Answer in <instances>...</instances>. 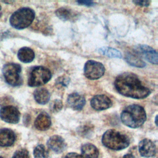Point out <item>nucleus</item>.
<instances>
[{
    "label": "nucleus",
    "mask_w": 158,
    "mask_h": 158,
    "mask_svg": "<svg viewBox=\"0 0 158 158\" xmlns=\"http://www.w3.org/2000/svg\"><path fill=\"white\" fill-rule=\"evenodd\" d=\"M133 3H135V4L136 5H139V6H148L149 5V4L151 3V1H143V0H141V1H133Z\"/></svg>",
    "instance_id": "obj_26"
},
{
    "label": "nucleus",
    "mask_w": 158,
    "mask_h": 158,
    "mask_svg": "<svg viewBox=\"0 0 158 158\" xmlns=\"http://www.w3.org/2000/svg\"><path fill=\"white\" fill-rule=\"evenodd\" d=\"M114 86L122 95L135 99L145 98L151 93L149 89L143 84L138 77L132 73H123L117 76Z\"/></svg>",
    "instance_id": "obj_1"
},
{
    "label": "nucleus",
    "mask_w": 158,
    "mask_h": 158,
    "mask_svg": "<svg viewBox=\"0 0 158 158\" xmlns=\"http://www.w3.org/2000/svg\"><path fill=\"white\" fill-rule=\"evenodd\" d=\"M135 51L136 54L139 57L144 58L153 64H157V52L150 46L144 44H139L135 47Z\"/></svg>",
    "instance_id": "obj_9"
},
{
    "label": "nucleus",
    "mask_w": 158,
    "mask_h": 158,
    "mask_svg": "<svg viewBox=\"0 0 158 158\" xmlns=\"http://www.w3.org/2000/svg\"><path fill=\"white\" fill-rule=\"evenodd\" d=\"M1 6H0V10H1Z\"/></svg>",
    "instance_id": "obj_31"
},
{
    "label": "nucleus",
    "mask_w": 158,
    "mask_h": 158,
    "mask_svg": "<svg viewBox=\"0 0 158 158\" xmlns=\"http://www.w3.org/2000/svg\"><path fill=\"white\" fill-rule=\"evenodd\" d=\"M81 158H98L99 151L98 148L91 143L85 144L81 146Z\"/></svg>",
    "instance_id": "obj_16"
},
{
    "label": "nucleus",
    "mask_w": 158,
    "mask_h": 158,
    "mask_svg": "<svg viewBox=\"0 0 158 158\" xmlns=\"http://www.w3.org/2000/svg\"><path fill=\"white\" fill-rule=\"evenodd\" d=\"M138 150L141 156L149 157L156 154V147L151 140L146 138L139 143Z\"/></svg>",
    "instance_id": "obj_11"
},
{
    "label": "nucleus",
    "mask_w": 158,
    "mask_h": 158,
    "mask_svg": "<svg viewBox=\"0 0 158 158\" xmlns=\"http://www.w3.org/2000/svg\"><path fill=\"white\" fill-rule=\"evenodd\" d=\"M12 158H30V157L27 149H20L15 152Z\"/></svg>",
    "instance_id": "obj_23"
},
{
    "label": "nucleus",
    "mask_w": 158,
    "mask_h": 158,
    "mask_svg": "<svg viewBox=\"0 0 158 158\" xmlns=\"http://www.w3.org/2000/svg\"><path fill=\"white\" fill-rule=\"evenodd\" d=\"M64 158H81V156L76 152H70L67 154Z\"/></svg>",
    "instance_id": "obj_28"
},
{
    "label": "nucleus",
    "mask_w": 158,
    "mask_h": 158,
    "mask_svg": "<svg viewBox=\"0 0 158 158\" xmlns=\"http://www.w3.org/2000/svg\"><path fill=\"white\" fill-rule=\"evenodd\" d=\"M51 124L49 115L44 112L41 113L38 115L35 121V127L37 130L44 131L48 130Z\"/></svg>",
    "instance_id": "obj_15"
},
{
    "label": "nucleus",
    "mask_w": 158,
    "mask_h": 158,
    "mask_svg": "<svg viewBox=\"0 0 158 158\" xmlns=\"http://www.w3.org/2000/svg\"><path fill=\"white\" fill-rule=\"evenodd\" d=\"M156 125H157V115H156Z\"/></svg>",
    "instance_id": "obj_30"
},
{
    "label": "nucleus",
    "mask_w": 158,
    "mask_h": 158,
    "mask_svg": "<svg viewBox=\"0 0 158 158\" xmlns=\"http://www.w3.org/2000/svg\"><path fill=\"white\" fill-rule=\"evenodd\" d=\"M47 144L51 150L57 153L62 152L66 148V143L64 139L59 135H54L50 137Z\"/></svg>",
    "instance_id": "obj_14"
},
{
    "label": "nucleus",
    "mask_w": 158,
    "mask_h": 158,
    "mask_svg": "<svg viewBox=\"0 0 158 158\" xmlns=\"http://www.w3.org/2000/svg\"><path fill=\"white\" fill-rule=\"evenodd\" d=\"M122 123L127 127L136 128L141 127L146 120V114L143 107L133 104L125 107L121 113Z\"/></svg>",
    "instance_id": "obj_2"
},
{
    "label": "nucleus",
    "mask_w": 158,
    "mask_h": 158,
    "mask_svg": "<svg viewBox=\"0 0 158 158\" xmlns=\"http://www.w3.org/2000/svg\"><path fill=\"white\" fill-rule=\"evenodd\" d=\"M20 114L19 110L13 106H7L1 108L0 117L4 122L9 123H17L20 120Z\"/></svg>",
    "instance_id": "obj_8"
},
{
    "label": "nucleus",
    "mask_w": 158,
    "mask_h": 158,
    "mask_svg": "<svg viewBox=\"0 0 158 158\" xmlns=\"http://www.w3.org/2000/svg\"><path fill=\"white\" fill-rule=\"evenodd\" d=\"M17 57L21 62L29 63L33 60L35 58V52L31 48L23 47L19 50Z\"/></svg>",
    "instance_id": "obj_18"
},
{
    "label": "nucleus",
    "mask_w": 158,
    "mask_h": 158,
    "mask_svg": "<svg viewBox=\"0 0 158 158\" xmlns=\"http://www.w3.org/2000/svg\"><path fill=\"white\" fill-rule=\"evenodd\" d=\"M0 158H3V157H0Z\"/></svg>",
    "instance_id": "obj_32"
},
{
    "label": "nucleus",
    "mask_w": 158,
    "mask_h": 158,
    "mask_svg": "<svg viewBox=\"0 0 158 158\" xmlns=\"http://www.w3.org/2000/svg\"><path fill=\"white\" fill-rule=\"evenodd\" d=\"M56 15L61 20L65 21H73L78 17V14L71 9L60 7L56 12Z\"/></svg>",
    "instance_id": "obj_17"
},
{
    "label": "nucleus",
    "mask_w": 158,
    "mask_h": 158,
    "mask_svg": "<svg viewBox=\"0 0 158 158\" xmlns=\"http://www.w3.org/2000/svg\"><path fill=\"white\" fill-rule=\"evenodd\" d=\"M91 107L96 110H103L110 107L112 105L110 99L104 94L94 96L90 102Z\"/></svg>",
    "instance_id": "obj_10"
},
{
    "label": "nucleus",
    "mask_w": 158,
    "mask_h": 158,
    "mask_svg": "<svg viewBox=\"0 0 158 158\" xmlns=\"http://www.w3.org/2000/svg\"><path fill=\"white\" fill-rule=\"evenodd\" d=\"M35 101L40 104H45L48 102L50 99L49 92L46 88H38L33 93Z\"/></svg>",
    "instance_id": "obj_19"
},
{
    "label": "nucleus",
    "mask_w": 158,
    "mask_h": 158,
    "mask_svg": "<svg viewBox=\"0 0 158 158\" xmlns=\"http://www.w3.org/2000/svg\"><path fill=\"white\" fill-rule=\"evenodd\" d=\"M125 60L131 65L136 67H144L146 66L145 62L136 54L128 52L126 54Z\"/></svg>",
    "instance_id": "obj_20"
},
{
    "label": "nucleus",
    "mask_w": 158,
    "mask_h": 158,
    "mask_svg": "<svg viewBox=\"0 0 158 158\" xmlns=\"http://www.w3.org/2000/svg\"><path fill=\"white\" fill-rule=\"evenodd\" d=\"M102 143L110 149L121 150L128 146L130 140L126 135L115 130H109L102 135Z\"/></svg>",
    "instance_id": "obj_3"
},
{
    "label": "nucleus",
    "mask_w": 158,
    "mask_h": 158,
    "mask_svg": "<svg viewBox=\"0 0 158 158\" xmlns=\"http://www.w3.org/2000/svg\"><path fill=\"white\" fill-rule=\"evenodd\" d=\"M68 83L69 80L65 77H59L56 80V85H59V86H65L68 85Z\"/></svg>",
    "instance_id": "obj_25"
},
{
    "label": "nucleus",
    "mask_w": 158,
    "mask_h": 158,
    "mask_svg": "<svg viewBox=\"0 0 158 158\" xmlns=\"http://www.w3.org/2000/svg\"><path fill=\"white\" fill-rule=\"evenodd\" d=\"M51 77V73L48 69L43 66L36 67L30 73L28 85L31 87L43 85L48 82Z\"/></svg>",
    "instance_id": "obj_6"
},
{
    "label": "nucleus",
    "mask_w": 158,
    "mask_h": 158,
    "mask_svg": "<svg viewBox=\"0 0 158 158\" xmlns=\"http://www.w3.org/2000/svg\"><path fill=\"white\" fill-rule=\"evenodd\" d=\"M62 108V102L61 101L56 99L51 104V109L52 112H59Z\"/></svg>",
    "instance_id": "obj_24"
},
{
    "label": "nucleus",
    "mask_w": 158,
    "mask_h": 158,
    "mask_svg": "<svg viewBox=\"0 0 158 158\" xmlns=\"http://www.w3.org/2000/svg\"><path fill=\"white\" fill-rule=\"evenodd\" d=\"M67 103L72 109L80 110L84 107L86 101L83 96L77 93H73L68 96Z\"/></svg>",
    "instance_id": "obj_12"
},
{
    "label": "nucleus",
    "mask_w": 158,
    "mask_h": 158,
    "mask_svg": "<svg viewBox=\"0 0 158 158\" xmlns=\"http://www.w3.org/2000/svg\"><path fill=\"white\" fill-rule=\"evenodd\" d=\"M123 158H135V157L131 154H125Z\"/></svg>",
    "instance_id": "obj_29"
},
{
    "label": "nucleus",
    "mask_w": 158,
    "mask_h": 158,
    "mask_svg": "<svg viewBox=\"0 0 158 158\" xmlns=\"http://www.w3.org/2000/svg\"><path fill=\"white\" fill-rule=\"evenodd\" d=\"M105 72V68L101 62L89 60L84 66V74L89 80H97L102 77Z\"/></svg>",
    "instance_id": "obj_7"
},
{
    "label": "nucleus",
    "mask_w": 158,
    "mask_h": 158,
    "mask_svg": "<svg viewBox=\"0 0 158 158\" xmlns=\"http://www.w3.org/2000/svg\"><path fill=\"white\" fill-rule=\"evenodd\" d=\"M35 16L34 10L28 7H23L14 12L10 17V23L15 28L23 29L31 25Z\"/></svg>",
    "instance_id": "obj_4"
},
{
    "label": "nucleus",
    "mask_w": 158,
    "mask_h": 158,
    "mask_svg": "<svg viewBox=\"0 0 158 158\" xmlns=\"http://www.w3.org/2000/svg\"><path fill=\"white\" fill-rule=\"evenodd\" d=\"M77 3L81 5H85L86 6H93L94 4V2L91 1H78Z\"/></svg>",
    "instance_id": "obj_27"
},
{
    "label": "nucleus",
    "mask_w": 158,
    "mask_h": 158,
    "mask_svg": "<svg viewBox=\"0 0 158 158\" xmlns=\"http://www.w3.org/2000/svg\"><path fill=\"white\" fill-rule=\"evenodd\" d=\"M15 134L9 128L0 129V146L7 147L12 146L15 141Z\"/></svg>",
    "instance_id": "obj_13"
},
{
    "label": "nucleus",
    "mask_w": 158,
    "mask_h": 158,
    "mask_svg": "<svg viewBox=\"0 0 158 158\" xmlns=\"http://www.w3.org/2000/svg\"><path fill=\"white\" fill-rule=\"evenodd\" d=\"M33 155L35 158H48L49 154L43 144H38L34 149Z\"/></svg>",
    "instance_id": "obj_22"
},
{
    "label": "nucleus",
    "mask_w": 158,
    "mask_h": 158,
    "mask_svg": "<svg viewBox=\"0 0 158 158\" xmlns=\"http://www.w3.org/2000/svg\"><path fill=\"white\" fill-rule=\"evenodd\" d=\"M98 52L101 54L109 57H112V58L122 57V53L118 50L112 48H110V47L101 48L99 49Z\"/></svg>",
    "instance_id": "obj_21"
},
{
    "label": "nucleus",
    "mask_w": 158,
    "mask_h": 158,
    "mask_svg": "<svg viewBox=\"0 0 158 158\" xmlns=\"http://www.w3.org/2000/svg\"><path fill=\"white\" fill-rule=\"evenodd\" d=\"M21 71V66L18 64L8 63L2 68V73L6 81L12 86H17L22 84Z\"/></svg>",
    "instance_id": "obj_5"
}]
</instances>
